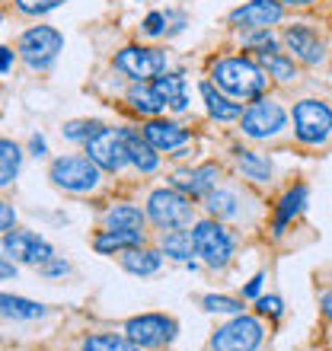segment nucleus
Listing matches in <instances>:
<instances>
[{
  "label": "nucleus",
  "mask_w": 332,
  "mask_h": 351,
  "mask_svg": "<svg viewBox=\"0 0 332 351\" xmlns=\"http://www.w3.org/2000/svg\"><path fill=\"white\" fill-rule=\"evenodd\" d=\"M125 332L141 348H160V345H169L176 339V319H169L163 313H144L128 319Z\"/></svg>",
  "instance_id": "obj_10"
},
{
  "label": "nucleus",
  "mask_w": 332,
  "mask_h": 351,
  "mask_svg": "<svg viewBox=\"0 0 332 351\" xmlns=\"http://www.w3.org/2000/svg\"><path fill=\"white\" fill-rule=\"evenodd\" d=\"M128 102L131 109H138L141 115H150V119H157L160 112L166 109V99L154 90V84H134L128 90Z\"/></svg>",
  "instance_id": "obj_23"
},
{
  "label": "nucleus",
  "mask_w": 332,
  "mask_h": 351,
  "mask_svg": "<svg viewBox=\"0 0 332 351\" xmlns=\"http://www.w3.org/2000/svg\"><path fill=\"white\" fill-rule=\"evenodd\" d=\"M154 90L163 96L166 106H169L173 112H185V106H189V96H185L182 74H160V77H154Z\"/></svg>",
  "instance_id": "obj_22"
},
{
  "label": "nucleus",
  "mask_w": 332,
  "mask_h": 351,
  "mask_svg": "<svg viewBox=\"0 0 332 351\" xmlns=\"http://www.w3.org/2000/svg\"><path fill=\"white\" fill-rule=\"evenodd\" d=\"M204 208H208V214L217 217V221L237 217V214H240V198H237V192H230V189H214V192L204 198Z\"/></svg>",
  "instance_id": "obj_28"
},
{
  "label": "nucleus",
  "mask_w": 332,
  "mask_h": 351,
  "mask_svg": "<svg viewBox=\"0 0 332 351\" xmlns=\"http://www.w3.org/2000/svg\"><path fill=\"white\" fill-rule=\"evenodd\" d=\"M217 179H221V167H217V163H202V167H195V169L176 173L173 185L179 192L192 195V198H208V195L217 189Z\"/></svg>",
  "instance_id": "obj_15"
},
{
  "label": "nucleus",
  "mask_w": 332,
  "mask_h": 351,
  "mask_svg": "<svg viewBox=\"0 0 332 351\" xmlns=\"http://www.w3.org/2000/svg\"><path fill=\"white\" fill-rule=\"evenodd\" d=\"M285 7H310V3H316V0H281Z\"/></svg>",
  "instance_id": "obj_45"
},
{
  "label": "nucleus",
  "mask_w": 332,
  "mask_h": 351,
  "mask_svg": "<svg viewBox=\"0 0 332 351\" xmlns=\"http://www.w3.org/2000/svg\"><path fill=\"white\" fill-rule=\"evenodd\" d=\"M285 16V7H281V0H249L243 7L230 10V23L240 29H272L275 23H281Z\"/></svg>",
  "instance_id": "obj_13"
},
{
  "label": "nucleus",
  "mask_w": 332,
  "mask_h": 351,
  "mask_svg": "<svg viewBox=\"0 0 332 351\" xmlns=\"http://www.w3.org/2000/svg\"><path fill=\"white\" fill-rule=\"evenodd\" d=\"M29 150H32V157H45V150H48L45 138H42V134H32V138H29Z\"/></svg>",
  "instance_id": "obj_41"
},
{
  "label": "nucleus",
  "mask_w": 332,
  "mask_h": 351,
  "mask_svg": "<svg viewBox=\"0 0 332 351\" xmlns=\"http://www.w3.org/2000/svg\"><path fill=\"white\" fill-rule=\"evenodd\" d=\"M119 131H121V138H125V147H128L131 167L138 169V173H154L160 167V150L134 128H119Z\"/></svg>",
  "instance_id": "obj_17"
},
{
  "label": "nucleus",
  "mask_w": 332,
  "mask_h": 351,
  "mask_svg": "<svg viewBox=\"0 0 332 351\" xmlns=\"http://www.w3.org/2000/svg\"><path fill=\"white\" fill-rule=\"evenodd\" d=\"M192 243H195V256H198L208 268H224L227 262L233 259V250H237L233 233L227 230L217 217L195 223Z\"/></svg>",
  "instance_id": "obj_2"
},
{
  "label": "nucleus",
  "mask_w": 332,
  "mask_h": 351,
  "mask_svg": "<svg viewBox=\"0 0 332 351\" xmlns=\"http://www.w3.org/2000/svg\"><path fill=\"white\" fill-rule=\"evenodd\" d=\"M202 99L208 106V115L217 121H237L243 119V106L240 102H233L227 93H217L211 84H202Z\"/></svg>",
  "instance_id": "obj_19"
},
{
  "label": "nucleus",
  "mask_w": 332,
  "mask_h": 351,
  "mask_svg": "<svg viewBox=\"0 0 332 351\" xmlns=\"http://www.w3.org/2000/svg\"><path fill=\"white\" fill-rule=\"evenodd\" d=\"M71 271V265H67L64 259H48L45 265H42V275L45 278H58V275H67Z\"/></svg>",
  "instance_id": "obj_38"
},
{
  "label": "nucleus",
  "mask_w": 332,
  "mask_h": 351,
  "mask_svg": "<svg viewBox=\"0 0 332 351\" xmlns=\"http://www.w3.org/2000/svg\"><path fill=\"white\" fill-rule=\"evenodd\" d=\"M64 48V36L51 26H32L19 36V58L32 71H48Z\"/></svg>",
  "instance_id": "obj_4"
},
{
  "label": "nucleus",
  "mask_w": 332,
  "mask_h": 351,
  "mask_svg": "<svg viewBox=\"0 0 332 351\" xmlns=\"http://www.w3.org/2000/svg\"><path fill=\"white\" fill-rule=\"evenodd\" d=\"M243 45L256 48V55H259V51H278V48H275V36H272L268 29H249V36H243Z\"/></svg>",
  "instance_id": "obj_35"
},
{
  "label": "nucleus",
  "mask_w": 332,
  "mask_h": 351,
  "mask_svg": "<svg viewBox=\"0 0 332 351\" xmlns=\"http://www.w3.org/2000/svg\"><path fill=\"white\" fill-rule=\"evenodd\" d=\"M147 217L163 230H185L192 223L189 195L179 189H157L147 198Z\"/></svg>",
  "instance_id": "obj_5"
},
{
  "label": "nucleus",
  "mask_w": 332,
  "mask_h": 351,
  "mask_svg": "<svg viewBox=\"0 0 332 351\" xmlns=\"http://www.w3.org/2000/svg\"><path fill=\"white\" fill-rule=\"evenodd\" d=\"M237 169L252 182H268L272 179V160L259 150H237Z\"/></svg>",
  "instance_id": "obj_26"
},
{
  "label": "nucleus",
  "mask_w": 332,
  "mask_h": 351,
  "mask_svg": "<svg viewBox=\"0 0 332 351\" xmlns=\"http://www.w3.org/2000/svg\"><path fill=\"white\" fill-rule=\"evenodd\" d=\"M287 125V112L281 102L275 99H252V106L249 109H243V119H240V128L246 138L252 141H268L275 138V134H281V128Z\"/></svg>",
  "instance_id": "obj_7"
},
{
  "label": "nucleus",
  "mask_w": 332,
  "mask_h": 351,
  "mask_svg": "<svg viewBox=\"0 0 332 351\" xmlns=\"http://www.w3.org/2000/svg\"><path fill=\"white\" fill-rule=\"evenodd\" d=\"M0 71H3V77L13 71V48H0Z\"/></svg>",
  "instance_id": "obj_42"
},
{
  "label": "nucleus",
  "mask_w": 332,
  "mask_h": 351,
  "mask_svg": "<svg viewBox=\"0 0 332 351\" xmlns=\"http://www.w3.org/2000/svg\"><path fill=\"white\" fill-rule=\"evenodd\" d=\"M265 339V329L259 323L256 316H233L230 323H224L217 332L211 335L208 348L211 351H256Z\"/></svg>",
  "instance_id": "obj_6"
},
{
  "label": "nucleus",
  "mask_w": 332,
  "mask_h": 351,
  "mask_svg": "<svg viewBox=\"0 0 332 351\" xmlns=\"http://www.w3.org/2000/svg\"><path fill=\"white\" fill-rule=\"evenodd\" d=\"M115 67L125 77H131L134 84H144V80H154V77L166 74V51L144 48V45H128L115 55Z\"/></svg>",
  "instance_id": "obj_9"
},
{
  "label": "nucleus",
  "mask_w": 332,
  "mask_h": 351,
  "mask_svg": "<svg viewBox=\"0 0 332 351\" xmlns=\"http://www.w3.org/2000/svg\"><path fill=\"white\" fill-rule=\"evenodd\" d=\"M51 179H55L58 189L64 192H74V195H86L99 185V167L93 163L90 157H58L51 163Z\"/></svg>",
  "instance_id": "obj_8"
},
{
  "label": "nucleus",
  "mask_w": 332,
  "mask_h": 351,
  "mask_svg": "<svg viewBox=\"0 0 332 351\" xmlns=\"http://www.w3.org/2000/svg\"><path fill=\"white\" fill-rule=\"evenodd\" d=\"M320 306H323L326 319H332V291H323V294H320Z\"/></svg>",
  "instance_id": "obj_43"
},
{
  "label": "nucleus",
  "mask_w": 332,
  "mask_h": 351,
  "mask_svg": "<svg viewBox=\"0 0 332 351\" xmlns=\"http://www.w3.org/2000/svg\"><path fill=\"white\" fill-rule=\"evenodd\" d=\"M202 306L208 313H224V316H240L243 313V300H237V297H221V294H204Z\"/></svg>",
  "instance_id": "obj_32"
},
{
  "label": "nucleus",
  "mask_w": 332,
  "mask_h": 351,
  "mask_svg": "<svg viewBox=\"0 0 332 351\" xmlns=\"http://www.w3.org/2000/svg\"><path fill=\"white\" fill-rule=\"evenodd\" d=\"M93 246H96V252H102V256L138 250V246H144V230H112V227H106V230L96 233Z\"/></svg>",
  "instance_id": "obj_18"
},
{
  "label": "nucleus",
  "mask_w": 332,
  "mask_h": 351,
  "mask_svg": "<svg viewBox=\"0 0 332 351\" xmlns=\"http://www.w3.org/2000/svg\"><path fill=\"white\" fill-rule=\"evenodd\" d=\"M144 221H147V214L134 204H112L109 211L102 214V223L112 230H144Z\"/></svg>",
  "instance_id": "obj_21"
},
{
  "label": "nucleus",
  "mask_w": 332,
  "mask_h": 351,
  "mask_svg": "<svg viewBox=\"0 0 332 351\" xmlns=\"http://www.w3.org/2000/svg\"><path fill=\"white\" fill-rule=\"evenodd\" d=\"M13 3H16V10L26 13V16H45V13L58 10L61 3H67V0H13Z\"/></svg>",
  "instance_id": "obj_34"
},
{
  "label": "nucleus",
  "mask_w": 332,
  "mask_h": 351,
  "mask_svg": "<svg viewBox=\"0 0 332 351\" xmlns=\"http://www.w3.org/2000/svg\"><path fill=\"white\" fill-rule=\"evenodd\" d=\"M0 275H3V278H13V275H16V268L10 265V259H3V265H0Z\"/></svg>",
  "instance_id": "obj_44"
},
{
  "label": "nucleus",
  "mask_w": 332,
  "mask_h": 351,
  "mask_svg": "<svg viewBox=\"0 0 332 351\" xmlns=\"http://www.w3.org/2000/svg\"><path fill=\"white\" fill-rule=\"evenodd\" d=\"M259 67H262L272 80H278V84H291L297 77L294 58L281 55V51H259Z\"/></svg>",
  "instance_id": "obj_24"
},
{
  "label": "nucleus",
  "mask_w": 332,
  "mask_h": 351,
  "mask_svg": "<svg viewBox=\"0 0 332 351\" xmlns=\"http://www.w3.org/2000/svg\"><path fill=\"white\" fill-rule=\"evenodd\" d=\"M259 313L262 316H272V319H281L285 316V304H281V297H259Z\"/></svg>",
  "instance_id": "obj_37"
},
{
  "label": "nucleus",
  "mask_w": 332,
  "mask_h": 351,
  "mask_svg": "<svg viewBox=\"0 0 332 351\" xmlns=\"http://www.w3.org/2000/svg\"><path fill=\"white\" fill-rule=\"evenodd\" d=\"M160 265H163L160 252L144 250V246H138V250H128V252H121V268H125V271H131V275L147 278V275H154V271H160Z\"/></svg>",
  "instance_id": "obj_25"
},
{
  "label": "nucleus",
  "mask_w": 332,
  "mask_h": 351,
  "mask_svg": "<svg viewBox=\"0 0 332 351\" xmlns=\"http://www.w3.org/2000/svg\"><path fill=\"white\" fill-rule=\"evenodd\" d=\"M86 157L106 173H119L125 163H131L128 147H125V138H121L119 128H102L96 138L86 141Z\"/></svg>",
  "instance_id": "obj_11"
},
{
  "label": "nucleus",
  "mask_w": 332,
  "mask_h": 351,
  "mask_svg": "<svg viewBox=\"0 0 332 351\" xmlns=\"http://www.w3.org/2000/svg\"><path fill=\"white\" fill-rule=\"evenodd\" d=\"M13 223H16V214H13V204H0V230L3 233H10L13 230Z\"/></svg>",
  "instance_id": "obj_39"
},
{
  "label": "nucleus",
  "mask_w": 332,
  "mask_h": 351,
  "mask_svg": "<svg viewBox=\"0 0 332 351\" xmlns=\"http://www.w3.org/2000/svg\"><path fill=\"white\" fill-rule=\"evenodd\" d=\"M102 128H106V125H99V121H67L61 131H64L67 141H83V144H86V141L96 138Z\"/></svg>",
  "instance_id": "obj_33"
},
{
  "label": "nucleus",
  "mask_w": 332,
  "mask_h": 351,
  "mask_svg": "<svg viewBox=\"0 0 332 351\" xmlns=\"http://www.w3.org/2000/svg\"><path fill=\"white\" fill-rule=\"evenodd\" d=\"M160 246H163V252L169 256V259H176V262H192L195 243H192V233H189V230H169V233H163Z\"/></svg>",
  "instance_id": "obj_29"
},
{
  "label": "nucleus",
  "mask_w": 332,
  "mask_h": 351,
  "mask_svg": "<svg viewBox=\"0 0 332 351\" xmlns=\"http://www.w3.org/2000/svg\"><path fill=\"white\" fill-rule=\"evenodd\" d=\"M141 29H144V36H150V38L163 36V32H166V13H163V10H154V13H147V19L141 23Z\"/></svg>",
  "instance_id": "obj_36"
},
{
  "label": "nucleus",
  "mask_w": 332,
  "mask_h": 351,
  "mask_svg": "<svg viewBox=\"0 0 332 351\" xmlns=\"http://www.w3.org/2000/svg\"><path fill=\"white\" fill-rule=\"evenodd\" d=\"M83 351H141L128 335H90L83 339Z\"/></svg>",
  "instance_id": "obj_31"
},
{
  "label": "nucleus",
  "mask_w": 332,
  "mask_h": 351,
  "mask_svg": "<svg viewBox=\"0 0 332 351\" xmlns=\"http://www.w3.org/2000/svg\"><path fill=\"white\" fill-rule=\"evenodd\" d=\"M144 138L160 150V154H173V150H182L185 141H189V131L179 125V121H163V119H150L141 131Z\"/></svg>",
  "instance_id": "obj_16"
},
{
  "label": "nucleus",
  "mask_w": 332,
  "mask_h": 351,
  "mask_svg": "<svg viewBox=\"0 0 332 351\" xmlns=\"http://www.w3.org/2000/svg\"><path fill=\"white\" fill-rule=\"evenodd\" d=\"M19 160H23V154H19L16 144H13V141H0V185H3V189L16 179Z\"/></svg>",
  "instance_id": "obj_30"
},
{
  "label": "nucleus",
  "mask_w": 332,
  "mask_h": 351,
  "mask_svg": "<svg viewBox=\"0 0 332 351\" xmlns=\"http://www.w3.org/2000/svg\"><path fill=\"white\" fill-rule=\"evenodd\" d=\"M0 304H3V316H7V319H23V323H29V319H42V316H45V306L36 304V300H26V297L3 294Z\"/></svg>",
  "instance_id": "obj_27"
},
{
  "label": "nucleus",
  "mask_w": 332,
  "mask_h": 351,
  "mask_svg": "<svg viewBox=\"0 0 332 351\" xmlns=\"http://www.w3.org/2000/svg\"><path fill=\"white\" fill-rule=\"evenodd\" d=\"M211 80L217 90L227 93L230 99H262V93L268 90V74L256 61L240 55L217 58L211 64Z\"/></svg>",
  "instance_id": "obj_1"
},
{
  "label": "nucleus",
  "mask_w": 332,
  "mask_h": 351,
  "mask_svg": "<svg viewBox=\"0 0 332 351\" xmlns=\"http://www.w3.org/2000/svg\"><path fill=\"white\" fill-rule=\"evenodd\" d=\"M304 208H307V185H294V189H287L285 198H281V204H278L275 227H272V230L281 237V233H285V227L294 221V217L304 211Z\"/></svg>",
  "instance_id": "obj_20"
},
{
  "label": "nucleus",
  "mask_w": 332,
  "mask_h": 351,
  "mask_svg": "<svg viewBox=\"0 0 332 351\" xmlns=\"http://www.w3.org/2000/svg\"><path fill=\"white\" fill-rule=\"evenodd\" d=\"M3 252L7 259H19L26 265H45L48 259H55V252L48 246L38 233H29V230H10L3 233Z\"/></svg>",
  "instance_id": "obj_12"
},
{
  "label": "nucleus",
  "mask_w": 332,
  "mask_h": 351,
  "mask_svg": "<svg viewBox=\"0 0 332 351\" xmlns=\"http://www.w3.org/2000/svg\"><path fill=\"white\" fill-rule=\"evenodd\" d=\"M281 42H285L287 51H294V58L300 61V64H320L326 58V45H323V38L316 36L310 26H287L285 29V36H281Z\"/></svg>",
  "instance_id": "obj_14"
},
{
  "label": "nucleus",
  "mask_w": 332,
  "mask_h": 351,
  "mask_svg": "<svg viewBox=\"0 0 332 351\" xmlns=\"http://www.w3.org/2000/svg\"><path fill=\"white\" fill-rule=\"evenodd\" d=\"M294 134L307 147H323L332 138V109L323 99H300L294 106Z\"/></svg>",
  "instance_id": "obj_3"
},
{
  "label": "nucleus",
  "mask_w": 332,
  "mask_h": 351,
  "mask_svg": "<svg viewBox=\"0 0 332 351\" xmlns=\"http://www.w3.org/2000/svg\"><path fill=\"white\" fill-rule=\"evenodd\" d=\"M262 281H265V278H262V275H256V278H252V281H249V285L243 287V297H246V300H256V297H259V291H262Z\"/></svg>",
  "instance_id": "obj_40"
}]
</instances>
